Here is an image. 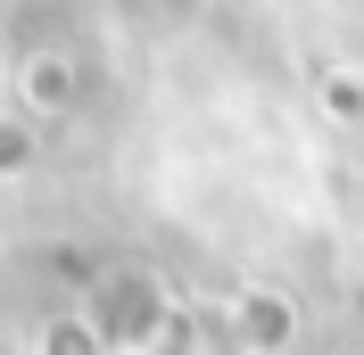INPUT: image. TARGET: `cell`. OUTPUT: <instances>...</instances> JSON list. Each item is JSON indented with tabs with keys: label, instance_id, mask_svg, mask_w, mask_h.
<instances>
[{
	"label": "cell",
	"instance_id": "cell-2",
	"mask_svg": "<svg viewBox=\"0 0 364 355\" xmlns=\"http://www.w3.org/2000/svg\"><path fill=\"white\" fill-rule=\"evenodd\" d=\"M323 108L340 116V124H364V75L331 67V75H323Z\"/></svg>",
	"mask_w": 364,
	"mask_h": 355
},
{
	"label": "cell",
	"instance_id": "cell-1",
	"mask_svg": "<svg viewBox=\"0 0 364 355\" xmlns=\"http://www.w3.org/2000/svg\"><path fill=\"white\" fill-rule=\"evenodd\" d=\"M224 331H232L240 355H290L306 322H298V297H290V289H240L232 314H224Z\"/></svg>",
	"mask_w": 364,
	"mask_h": 355
}]
</instances>
